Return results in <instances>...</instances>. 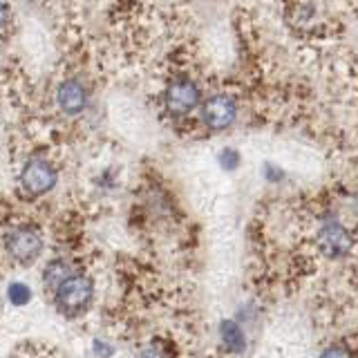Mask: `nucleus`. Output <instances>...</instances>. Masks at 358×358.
Here are the masks:
<instances>
[{
    "label": "nucleus",
    "mask_w": 358,
    "mask_h": 358,
    "mask_svg": "<svg viewBox=\"0 0 358 358\" xmlns=\"http://www.w3.org/2000/svg\"><path fill=\"white\" fill-rule=\"evenodd\" d=\"M94 298H96V282L92 275L83 271V268H78L70 278H65L63 282L52 291L54 309L67 320L83 318L85 313L92 309Z\"/></svg>",
    "instance_id": "obj_1"
},
{
    "label": "nucleus",
    "mask_w": 358,
    "mask_h": 358,
    "mask_svg": "<svg viewBox=\"0 0 358 358\" xmlns=\"http://www.w3.org/2000/svg\"><path fill=\"white\" fill-rule=\"evenodd\" d=\"M3 251L11 264L29 268L45 253V235L36 224H14L3 235Z\"/></svg>",
    "instance_id": "obj_2"
},
{
    "label": "nucleus",
    "mask_w": 358,
    "mask_h": 358,
    "mask_svg": "<svg viewBox=\"0 0 358 358\" xmlns=\"http://www.w3.org/2000/svg\"><path fill=\"white\" fill-rule=\"evenodd\" d=\"M20 188L25 190L29 197H43L52 193L59 184V171L56 166L45 159V157H31L25 162V166L20 168Z\"/></svg>",
    "instance_id": "obj_3"
},
{
    "label": "nucleus",
    "mask_w": 358,
    "mask_h": 358,
    "mask_svg": "<svg viewBox=\"0 0 358 358\" xmlns=\"http://www.w3.org/2000/svg\"><path fill=\"white\" fill-rule=\"evenodd\" d=\"M316 244L322 255H327L329 260H343L354 249L352 231L338 220H327L320 224L316 233Z\"/></svg>",
    "instance_id": "obj_4"
},
{
    "label": "nucleus",
    "mask_w": 358,
    "mask_h": 358,
    "mask_svg": "<svg viewBox=\"0 0 358 358\" xmlns=\"http://www.w3.org/2000/svg\"><path fill=\"white\" fill-rule=\"evenodd\" d=\"M238 119V103L231 94H213L201 103V121L213 132L231 128Z\"/></svg>",
    "instance_id": "obj_5"
},
{
    "label": "nucleus",
    "mask_w": 358,
    "mask_h": 358,
    "mask_svg": "<svg viewBox=\"0 0 358 358\" xmlns=\"http://www.w3.org/2000/svg\"><path fill=\"white\" fill-rule=\"evenodd\" d=\"M201 101V92L197 83H193L190 78H177L171 85H168L166 94H164V103L166 110L171 112L173 117H186L190 115Z\"/></svg>",
    "instance_id": "obj_6"
},
{
    "label": "nucleus",
    "mask_w": 358,
    "mask_h": 358,
    "mask_svg": "<svg viewBox=\"0 0 358 358\" xmlns=\"http://www.w3.org/2000/svg\"><path fill=\"white\" fill-rule=\"evenodd\" d=\"M56 101H59V106L65 115L76 117L87 108V92L81 83L70 78V81H63L59 90H56Z\"/></svg>",
    "instance_id": "obj_7"
},
{
    "label": "nucleus",
    "mask_w": 358,
    "mask_h": 358,
    "mask_svg": "<svg viewBox=\"0 0 358 358\" xmlns=\"http://www.w3.org/2000/svg\"><path fill=\"white\" fill-rule=\"evenodd\" d=\"M74 271H78V266L74 260H70V257H65V255L50 257V260L45 262L41 268V282L52 294V291L59 287L65 278H70Z\"/></svg>",
    "instance_id": "obj_8"
},
{
    "label": "nucleus",
    "mask_w": 358,
    "mask_h": 358,
    "mask_svg": "<svg viewBox=\"0 0 358 358\" xmlns=\"http://www.w3.org/2000/svg\"><path fill=\"white\" fill-rule=\"evenodd\" d=\"M220 343L222 347L233 356H242L249 347V341H246V331L242 324L235 320V318H224L220 322Z\"/></svg>",
    "instance_id": "obj_9"
},
{
    "label": "nucleus",
    "mask_w": 358,
    "mask_h": 358,
    "mask_svg": "<svg viewBox=\"0 0 358 358\" xmlns=\"http://www.w3.org/2000/svg\"><path fill=\"white\" fill-rule=\"evenodd\" d=\"M5 300L11 307H27L34 300V289L25 280H9L5 287Z\"/></svg>",
    "instance_id": "obj_10"
},
{
    "label": "nucleus",
    "mask_w": 358,
    "mask_h": 358,
    "mask_svg": "<svg viewBox=\"0 0 358 358\" xmlns=\"http://www.w3.org/2000/svg\"><path fill=\"white\" fill-rule=\"evenodd\" d=\"M90 352H92L94 358H112L117 354V347L112 345V341L103 338V336H94L90 341Z\"/></svg>",
    "instance_id": "obj_11"
},
{
    "label": "nucleus",
    "mask_w": 358,
    "mask_h": 358,
    "mask_svg": "<svg viewBox=\"0 0 358 358\" xmlns=\"http://www.w3.org/2000/svg\"><path fill=\"white\" fill-rule=\"evenodd\" d=\"M217 162H220V166L224 168V171L231 173V171H238V168H240L242 157H240V152L235 150V148H224L217 155Z\"/></svg>",
    "instance_id": "obj_12"
},
{
    "label": "nucleus",
    "mask_w": 358,
    "mask_h": 358,
    "mask_svg": "<svg viewBox=\"0 0 358 358\" xmlns=\"http://www.w3.org/2000/svg\"><path fill=\"white\" fill-rule=\"evenodd\" d=\"M318 358H354L352 356V350H347L343 345H331L327 350H322Z\"/></svg>",
    "instance_id": "obj_13"
},
{
    "label": "nucleus",
    "mask_w": 358,
    "mask_h": 358,
    "mask_svg": "<svg viewBox=\"0 0 358 358\" xmlns=\"http://www.w3.org/2000/svg\"><path fill=\"white\" fill-rule=\"evenodd\" d=\"M132 358H168V354L162 350L159 345H145Z\"/></svg>",
    "instance_id": "obj_14"
},
{
    "label": "nucleus",
    "mask_w": 358,
    "mask_h": 358,
    "mask_svg": "<svg viewBox=\"0 0 358 358\" xmlns=\"http://www.w3.org/2000/svg\"><path fill=\"white\" fill-rule=\"evenodd\" d=\"M264 177L268 182H280V179H282V171L275 168L273 164H264Z\"/></svg>",
    "instance_id": "obj_15"
},
{
    "label": "nucleus",
    "mask_w": 358,
    "mask_h": 358,
    "mask_svg": "<svg viewBox=\"0 0 358 358\" xmlns=\"http://www.w3.org/2000/svg\"><path fill=\"white\" fill-rule=\"evenodd\" d=\"M7 20H9V7H7V3L0 0V27H5Z\"/></svg>",
    "instance_id": "obj_16"
}]
</instances>
